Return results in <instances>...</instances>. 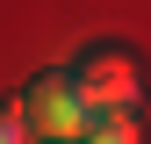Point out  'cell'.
<instances>
[{"instance_id":"cell-2","label":"cell","mask_w":151,"mask_h":144,"mask_svg":"<svg viewBox=\"0 0 151 144\" xmlns=\"http://www.w3.org/2000/svg\"><path fill=\"white\" fill-rule=\"evenodd\" d=\"M22 108H29V130L43 144H79L93 130V108H86L79 86H72V72H43V79L22 94Z\"/></svg>"},{"instance_id":"cell-3","label":"cell","mask_w":151,"mask_h":144,"mask_svg":"<svg viewBox=\"0 0 151 144\" xmlns=\"http://www.w3.org/2000/svg\"><path fill=\"white\" fill-rule=\"evenodd\" d=\"M86 144H144V130H137V115H101L86 130Z\"/></svg>"},{"instance_id":"cell-4","label":"cell","mask_w":151,"mask_h":144,"mask_svg":"<svg viewBox=\"0 0 151 144\" xmlns=\"http://www.w3.org/2000/svg\"><path fill=\"white\" fill-rule=\"evenodd\" d=\"M36 130H29V108L22 101H0V144H29Z\"/></svg>"},{"instance_id":"cell-1","label":"cell","mask_w":151,"mask_h":144,"mask_svg":"<svg viewBox=\"0 0 151 144\" xmlns=\"http://www.w3.org/2000/svg\"><path fill=\"white\" fill-rule=\"evenodd\" d=\"M72 86L86 94L93 122H101V115H129V108L144 101V65L129 58L122 43H93V50L72 58Z\"/></svg>"}]
</instances>
